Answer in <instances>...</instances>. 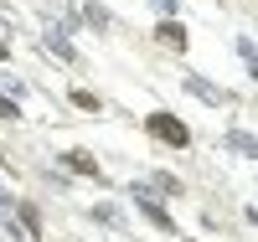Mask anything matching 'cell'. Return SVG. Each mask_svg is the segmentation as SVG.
<instances>
[{
	"label": "cell",
	"mask_w": 258,
	"mask_h": 242,
	"mask_svg": "<svg viewBox=\"0 0 258 242\" xmlns=\"http://www.w3.org/2000/svg\"><path fill=\"white\" fill-rule=\"evenodd\" d=\"M145 129H150L160 144H176V149H186V144H191V129H186L176 114H165V108H155V114L145 119Z\"/></svg>",
	"instance_id": "6da1fadb"
},
{
	"label": "cell",
	"mask_w": 258,
	"mask_h": 242,
	"mask_svg": "<svg viewBox=\"0 0 258 242\" xmlns=\"http://www.w3.org/2000/svg\"><path fill=\"white\" fill-rule=\"evenodd\" d=\"M135 206H140V211H145V216H150V222H155L160 232H176V222H170V211L160 206V196L150 191L145 181H135Z\"/></svg>",
	"instance_id": "7a4b0ae2"
},
{
	"label": "cell",
	"mask_w": 258,
	"mask_h": 242,
	"mask_svg": "<svg viewBox=\"0 0 258 242\" xmlns=\"http://www.w3.org/2000/svg\"><path fill=\"white\" fill-rule=\"evenodd\" d=\"M186 93H197L202 103H212V108H217V103H227V93H222V88H212L207 77H197V72H186Z\"/></svg>",
	"instance_id": "3957f363"
},
{
	"label": "cell",
	"mask_w": 258,
	"mask_h": 242,
	"mask_svg": "<svg viewBox=\"0 0 258 242\" xmlns=\"http://www.w3.org/2000/svg\"><path fill=\"white\" fill-rule=\"evenodd\" d=\"M222 144L232 149V155H243V160H258V139H253V134H243V129H227Z\"/></svg>",
	"instance_id": "277c9868"
},
{
	"label": "cell",
	"mask_w": 258,
	"mask_h": 242,
	"mask_svg": "<svg viewBox=\"0 0 258 242\" xmlns=\"http://www.w3.org/2000/svg\"><path fill=\"white\" fill-rule=\"evenodd\" d=\"M47 52H52V57H62V62H78L73 41H68V26H47Z\"/></svg>",
	"instance_id": "5b68a950"
},
{
	"label": "cell",
	"mask_w": 258,
	"mask_h": 242,
	"mask_svg": "<svg viewBox=\"0 0 258 242\" xmlns=\"http://www.w3.org/2000/svg\"><path fill=\"white\" fill-rule=\"evenodd\" d=\"M62 165H68V170H78V175H93V181H98V160L88 155V149H68V155H62Z\"/></svg>",
	"instance_id": "8992f818"
},
{
	"label": "cell",
	"mask_w": 258,
	"mask_h": 242,
	"mask_svg": "<svg viewBox=\"0 0 258 242\" xmlns=\"http://www.w3.org/2000/svg\"><path fill=\"white\" fill-rule=\"evenodd\" d=\"M155 41H165V47H186V26H181V21H160V26H155Z\"/></svg>",
	"instance_id": "52a82bcc"
},
{
	"label": "cell",
	"mask_w": 258,
	"mask_h": 242,
	"mask_svg": "<svg viewBox=\"0 0 258 242\" xmlns=\"http://www.w3.org/2000/svg\"><path fill=\"white\" fill-rule=\"evenodd\" d=\"M83 21H88V26H98V31H109V11H103V6H93V0H83Z\"/></svg>",
	"instance_id": "ba28073f"
},
{
	"label": "cell",
	"mask_w": 258,
	"mask_h": 242,
	"mask_svg": "<svg viewBox=\"0 0 258 242\" xmlns=\"http://www.w3.org/2000/svg\"><path fill=\"white\" fill-rule=\"evenodd\" d=\"M73 103L83 108V114H98V108H103V103H98V93H88V88H73Z\"/></svg>",
	"instance_id": "9c48e42d"
},
{
	"label": "cell",
	"mask_w": 258,
	"mask_h": 242,
	"mask_svg": "<svg viewBox=\"0 0 258 242\" xmlns=\"http://www.w3.org/2000/svg\"><path fill=\"white\" fill-rule=\"evenodd\" d=\"M150 191H160V196H176V191H181V181H176V175H150Z\"/></svg>",
	"instance_id": "30bf717a"
},
{
	"label": "cell",
	"mask_w": 258,
	"mask_h": 242,
	"mask_svg": "<svg viewBox=\"0 0 258 242\" xmlns=\"http://www.w3.org/2000/svg\"><path fill=\"white\" fill-rule=\"evenodd\" d=\"M0 119H11V124H16V119H21V103H16V98H11V93H0Z\"/></svg>",
	"instance_id": "8fae6325"
},
{
	"label": "cell",
	"mask_w": 258,
	"mask_h": 242,
	"mask_svg": "<svg viewBox=\"0 0 258 242\" xmlns=\"http://www.w3.org/2000/svg\"><path fill=\"white\" fill-rule=\"evenodd\" d=\"M93 216H98V222H109V227H124V211H114V206H93Z\"/></svg>",
	"instance_id": "7c38bea8"
},
{
	"label": "cell",
	"mask_w": 258,
	"mask_h": 242,
	"mask_svg": "<svg viewBox=\"0 0 258 242\" xmlns=\"http://www.w3.org/2000/svg\"><path fill=\"white\" fill-rule=\"evenodd\" d=\"M238 57H243V62H248V72H253V77H258V52H253V41H238Z\"/></svg>",
	"instance_id": "4fadbf2b"
},
{
	"label": "cell",
	"mask_w": 258,
	"mask_h": 242,
	"mask_svg": "<svg viewBox=\"0 0 258 242\" xmlns=\"http://www.w3.org/2000/svg\"><path fill=\"white\" fill-rule=\"evenodd\" d=\"M150 6H155V11L165 16V21H170V16H176V0H150Z\"/></svg>",
	"instance_id": "5bb4252c"
},
{
	"label": "cell",
	"mask_w": 258,
	"mask_h": 242,
	"mask_svg": "<svg viewBox=\"0 0 258 242\" xmlns=\"http://www.w3.org/2000/svg\"><path fill=\"white\" fill-rule=\"evenodd\" d=\"M6 57H11V41H6V36H0V62H6Z\"/></svg>",
	"instance_id": "9a60e30c"
},
{
	"label": "cell",
	"mask_w": 258,
	"mask_h": 242,
	"mask_svg": "<svg viewBox=\"0 0 258 242\" xmlns=\"http://www.w3.org/2000/svg\"><path fill=\"white\" fill-rule=\"evenodd\" d=\"M0 206H16V201H11V196H6V191H0Z\"/></svg>",
	"instance_id": "2e32d148"
},
{
	"label": "cell",
	"mask_w": 258,
	"mask_h": 242,
	"mask_svg": "<svg viewBox=\"0 0 258 242\" xmlns=\"http://www.w3.org/2000/svg\"><path fill=\"white\" fill-rule=\"evenodd\" d=\"M186 242H191V237H186Z\"/></svg>",
	"instance_id": "e0dca14e"
}]
</instances>
